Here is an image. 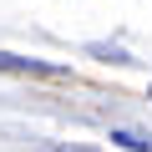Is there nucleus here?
I'll use <instances>...</instances> for the list:
<instances>
[{"label":"nucleus","instance_id":"1","mask_svg":"<svg viewBox=\"0 0 152 152\" xmlns=\"http://www.w3.org/2000/svg\"><path fill=\"white\" fill-rule=\"evenodd\" d=\"M0 66H10V71H46L41 61H26V56H5V51H0Z\"/></svg>","mask_w":152,"mask_h":152},{"label":"nucleus","instance_id":"2","mask_svg":"<svg viewBox=\"0 0 152 152\" xmlns=\"http://www.w3.org/2000/svg\"><path fill=\"white\" fill-rule=\"evenodd\" d=\"M112 142H122V147H132V152H147V147H152V142L137 137V132H112Z\"/></svg>","mask_w":152,"mask_h":152},{"label":"nucleus","instance_id":"3","mask_svg":"<svg viewBox=\"0 0 152 152\" xmlns=\"http://www.w3.org/2000/svg\"><path fill=\"white\" fill-rule=\"evenodd\" d=\"M41 152H96V147H71V142H51V147H41Z\"/></svg>","mask_w":152,"mask_h":152}]
</instances>
